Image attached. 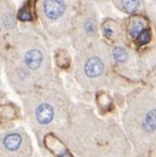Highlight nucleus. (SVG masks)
I'll list each match as a JSON object with an SVG mask.
<instances>
[{
	"label": "nucleus",
	"instance_id": "f257e3e1",
	"mask_svg": "<svg viewBox=\"0 0 156 157\" xmlns=\"http://www.w3.org/2000/svg\"><path fill=\"white\" fill-rule=\"evenodd\" d=\"M114 129L97 116L90 105L73 102L66 121L54 134L74 156L99 157L109 144Z\"/></svg>",
	"mask_w": 156,
	"mask_h": 157
},
{
	"label": "nucleus",
	"instance_id": "f03ea898",
	"mask_svg": "<svg viewBox=\"0 0 156 157\" xmlns=\"http://www.w3.org/2000/svg\"><path fill=\"white\" fill-rule=\"evenodd\" d=\"M21 102L24 115L41 148L45 138L66 121L73 104L63 83L55 78L38 85L21 98Z\"/></svg>",
	"mask_w": 156,
	"mask_h": 157
},
{
	"label": "nucleus",
	"instance_id": "7ed1b4c3",
	"mask_svg": "<svg viewBox=\"0 0 156 157\" xmlns=\"http://www.w3.org/2000/svg\"><path fill=\"white\" fill-rule=\"evenodd\" d=\"M34 77L37 85L45 84L54 78L50 53L38 37L20 34L14 39L10 49Z\"/></svg>",
	"mask_w": 156,
	"mask_h": 157
},
{
	"label": "nucleus",
	"instance_id": "20e7f679",
	"mask_svg": "<svg viewBox=\"0 0 156 157\" xmlns=\"http://www.w3.org/2000/svg\"><path fill=\"white\" fill-rule=\"evenodd\" d=\"M106 63L101 52L93 48H84L76 55L74 77L82 88L99 89L105 83Z\"/></svg>",
	"mask_w": 156,
	"mask_h": 157
},
{
	"label": "nucleus",
	"instance_id": "39448f33",
	"mask_svg": "<svg viewBox=\"0 0 156 157\" xmlns=\"http://www.w3.org/2000/svg\"><path fill=\"white\" fill-rule=\"evenodd\" d=\"M3 62L8 83L19 96L28 95L38 86L29 70L11 50L5 53Z\"/></svg>",
	"mask_w": 156,
	"mask_h": 157
},
{
	"label": "nucleus",
	"instance_id": "423d86ee",
	"mask_svg": "<svg viewBox=\"0 0 156 157\" xmlns=\"http://www.w3.org/2000/svg\"><path fill=\"white\" fill-rule=\"evenodd\" d=\"M33 144L28 131L14 127L0 133V157H32Z\"/></svg>",
	"mask_w": 156,
	"mask_h": 157
},
{
	"label": "nucleus",
	"instance_id": "0eeeda50",
	"mask_svg": "<svg viewBox=\"0 0 156 157\" xmlns=\"http://www.w3.org/2000/svg\"><path fill=\"white\" fill-rule=\"evenodd\" d=\"M40 13L46 25H62V19L69 15L68 3L67 0H42Z\"/></svg>",
	"mask_w": 156,
	"mask_h": 157
},
{
	"label": "nucleus",
	"instance_id": "6e6552de",
	"mask_svg": "<svg viewBox=\"0 0 156 157\" xmlns=\"http://www.w3.org/2000/svg\"><path fill=\"white\" fill-rule=\"evenodd\" d=\"M0 26L12 30L16 26V19L11 9H0Z\"/></svg>",
	"mask_w": 156,
	"mask_h": 157
},
{
	"label": "nucleus",
	"instance_id": "1a4fd4ad",
	"mask_svg": "<svg viewBox=\"0 0 156 157\" xmlns=\"http://www.w3.org/2000/svg\"><path fill=\"white\" fill-rule=\"evenodd\" d=\"M81 30L85 37H93L97 32V23L92 18H86L81 23Z\"/></svg>",
	"mask_w": 156,
	"mask_h": 157
},
{
	"label": "nucleus",
	"instance_id": "9d476101",
	"mask_svg": "<svg viewBox=\"0 0 156 157\" xmlns=\"http://www.w3.org/2000/svg\"><path fill=\"white\" fill-rule=\"evenodd\" d=\"M143 127L148 131H155L156 130V109L149 110L143 120Z\"/></svg>",
	"mask_w": 156,
	"mask_h": 157
},
{
	"label": "nucleus",
	"instance_id": "9b49d317",
	"mask_svg": "<svg viewBox=\"0 0 156 157\" xmlns=\"http://www.w3.org/2000/svg\"><path fill=\"white\" fill-rule=\"evenodd\" d=\"M112 56H113V59L117 63H125L128 57H129V54L126 51L125 48L123 47H115L113 49V52H112Z\"/></svg>",
	"mask_w": 156,
	"mask_h": 157
},
{
	"label": "nucleus",
	"instance_id": "f8f14e48",
	"mask_svg": "<svg viewBox=\"0 0 156 157\" xmlns=\"http://www.w3.org/2000/svg\"><path fill=\"white\" fill-rule=\"evenodd\" d=\"M139 0H122V6L129 13L135 12L139 7Z\"/></svg>",
	"mask_w": 156,
	"mask_h": 157
},
{
	"label": "nucleus",
	"instance_id": "ddd939ff",
	"mask_svg": "<svg viewBox=\"0 0 156 157\" xmlns=\"http://www.w3.org/2000/svg\"><path fill=\"white\" fill-rule=\"evenodd\" d=\"M143 30V25L142 23H139V21H135L131 26L130 35L132 37H138Z\"/></svg>",
	"mask_w": 156,
	"mask_h": 157
},
{
	"label": "nucleus",
	"instance_id": "4468645a",
	"mask_svg": "<svg viewBox=\"0 0 156 157\" xmlns=\"http://www.w3.org/2000/svg\"><path fill=\"white\" fill-rule=\"evenodd\" d=\"M150 39V33L147 29H143L138 36V42L139 44H146Z\"/></svg>",
	"mask_w": 156,
	"mask_h": 157
},
{
	"label": "nucleus",
	"instance_id": "2eb2a0df",
	"mask_svg": "<svg viewBox=\"0 0 156 157\" xmlns=\"http://www.w3.org/2000/svg\"><path fill=\"white\" fill-rule=\"evenodd\" d=\"M5 100V93H4V90L2 88V85L1 82H0V105H1Z\"/></svg>",
	"mask_w": 156,
	"mask_h": 157
}]
</instances>
